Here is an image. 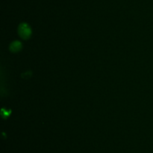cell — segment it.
Wrapping results in <instances>:
<instances>
[{"instance_id":"1","label":"cell","mask_w":153,"mask_h":153,"mask_svg":"<svg viewBox=\"0 0 153 153\" xmlns=\"http://www.w3.org/2000/svg\"><path fill=\"white\" fill-rule=\"evenodd\" d=\"M19 34L23 39H27L31 35V29L29 26L25 23H22L19 26Z\"/></svg>"},{"instance_id":"2","label":"cell","mask_w":153,"mask_h":153,"mask_svg":"<svg viewBox=\"0 0 153 153\" xmlns=\"http://www.w3.org/2000/svg\"><path fill=\"white\" fill-rule=\"evenodd\" d=\"M21 48V44L18 41H14L12 43V44L10 45V50L13 51V52H16V51H19Z\"/></svg>"}]
</instances>
